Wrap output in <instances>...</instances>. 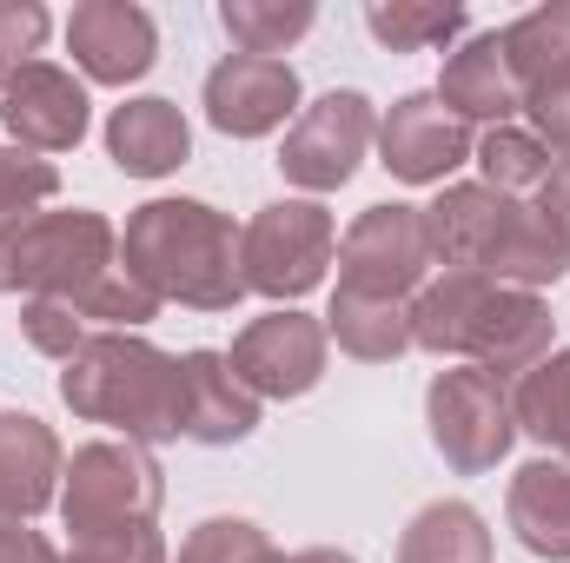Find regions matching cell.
Listing matches in <instances>:
<instances>
[{
	"label": "cell",
	"mask_w": 570,
	"mask_h": 563,
	"mask_svg": "<svg viewBox=\"0 0 570 563\" xmlns=\"http://www.w3.org/2000/svg\"><path fill=\"white\" fill-rule=\"evenodd\" d=\"M558 318L538 292L478 279V273H438L412 298V345H425L438 358H464L504 385H518L551 345Z\"/></svg>",
	"instance_id": "6da1fadb"
},
{
	"label": "cell",
	"mask_w": 570,
	"mask_h": 563,
	"mask_svg": "<svg viewBox=\"0 0 570 563\" xmlns=\"http://www.w3.org/2000/svg\"><path fill=\"white\" fill-rule=\"evenodd\" d=\"M120 259L159 292V305L173 298L186 312H233L246 298L239 233L206 199H146V206H134L127 233H120Z\"/></svg>",
	"instance_id": "7a4b0ae2"
},
{
	"label": "cell",
	"mask_w": 570,
	"mask_h": 563,
	"mask_svg": "<svg viewBox=\"0 0 570 563\" xmlns=\"http://www.w3.org/2000/svg\"><path fill=\"white\" fill-rule=\"evenodd\" d=\"M67 412L127 431V444L179 437V358L140 332H94L60 372Z\"/></svg>",
	"instance_id": "3957f363"
},
{
	"label": "cell",
	"mask_w": 570,
	"mask_h": 563,
	"mask_svg": "<svg viewBox=\"0 0 570 563\" xmlns=\"http://www.w3.org/2000/svg\"><path fill=\"white\" fill-rule=\"evenodd\" d=\"M159 504H166V471L153 464L146 444L100 437V444H80V451L67 457V477H60V517H67L73 537L159 524Z\"/></svg>",
	"instance_id": "277c9868"
},
{
	"label": "cell",
	"mask_w": 570,
	"mask_h": 563,
	"mask_svg": "<svg viewBox=\"0 0 570 563\" xmlns=\"http://www.w3.org/2000/svg\"><path fill=\"white\" fill-rule=\"evenodd\" d=\"M120 266V233L94 213H33L13 226V292L27 298H60L80 312V298Z\"/></svg>",
	"instance_id": "5b68a950"
},
{
	"label": "cell",
	"mask_w": 570,
	"mask_h": 563,
	"mask_svg": "<svg viewBox=\"0 0 570 563\" xmlns=\"http://www.w3.org/2000/svg\"><path fill=\"white\" fill-rule=\"evenodd\" d=\"M425 424L438 457L458 471V477H484L511 457L518 444V418H511V385L478 372V365H451L438 372L425 392Z\"/></svg>",
	"instance_id": "8992f818"
},
{
	"label": "cell",
	"mask_w": 570,
	"mask_h": 563,
	"mask_svg": "<svg viewBox=\"0 0 570 563\" xmlns=\"http://www.w3.org/2000/svg\"><path fill=\"white\" fill-rule=\"evenodd\" d=\"M338 253L332 213L318 199H273L239 226V279L266 298H305Z\"/></svg>",
	"instance_id": "52a82bcc"
},
{
	"label": "cell",
	"mask_w": 570,
	"mask_h": 563,
	"mask_svg": "<svg viewBox=\"0 0 570 563\" xmlns=\"http://www.w3.org/2000/svg\"><path fill=\"white\" fill-rule=\"evenodd\" d=\"M504 60L518 80V107L531 113V134L570 159V0L531 7L504 27Z\"/></svg>",
	"instance_id": "ba28073f"
},
{
	"label": "cell",
	"mask_w": 570,
	"mask_h": 563,
	"mask_svg": "<svg viewBox=\"0 0 570 563\" xmlns=\"http://www.w3.org/2000/svg\"><path fill=\"white\" fill-rule=\"evenodd\" d=\"M438 266L431 253L425 206H365L352 219V233L338 239V285L352 292H379V298H419Z\"/></svg>",
	"instance_id": "9c48e42d"
},
{
	"label": "cell",
	"mask_w": 570,
	"mask_h": 563,
	"mask_svg": "<svg viewBox=\"0 0 570 563\" xmlns=\"http://www.w3.org/2000/svg\"><path fill=\"white\" fill-rule=\"evenodd\" d=\"M372 140H379L372 100L352 93V87H332V93H318V100L292 120V134H285V146H279V172L292 186H305V192H338V186L358 172V159H365Z\"/></svg>",
	"instance_id": "30bf717a"
},
{
	"label": "cell",
	"mask_w": 570,
	"mask_h": 563,
	"mask_svg": "<svg viewBox=\"0 0 570 563\" xmlns=\"http://www.w3.org/2000/svg\"><path fill=\"white\" fill-rule=\"evenodd\" d=\"M325 318H305V312H266L253 318L239 338H233V372L253 398H305L318 378H325Z\"/></svg>",
	"instance_id": "8fae6325"
},
{
	"label": "cell",
	"mask_w": 570,
	"mask_h": 563,
	"mask_svg": "<svg viewBox=\"0 0 570 563\" xmlns=\"http://www.w3.org/2000/svg\"><path fill=\"white\" fill-rule=\"evenodd\" d=\"M471 152H478L471 127L438 93H405L379 120V166L405 186H444Z\"/></svg>",
	"instance_id": "7c38bea8"
},
{
	"label": "cell",
	"mask_w": 570,
	"mask_h": 563,
	"mask_svg": "<svg viewBox=\"0 0 570 563\" xmlns=\"http://www.w3.org/2000/svg\"><path fill=\"white\" fill-rule=\"evenodd\" d=\"M298 113V73L285 60H259V53H226L206 73V120L226 140H266Z\"/></svg>",
	"instance_id": "4fadbf2b"
},
{
	"label": "cell",
	"mask_w": 570,
	"mask_h": 563,
	"mask_svg": "<svg viewBox=\"0 0 570 563\" xmlns=\"http://www.w3.org/2000/svg\"><path fill=\"white\" fill-rule=\"evenodd\" d=\"M0 127L27 152H73L87 140V87L53 60H27L0 93Z\"/></svg>",
	"instance_id": "5bb4252c"
},
{
	"label": "cell",
	"mask_w": 570,
	"mask_h": 563,
	"mask_svg": "<svg viewBox=\"0 0 570 563\" xmlns=\"http://www.w3.org/2000/svg\"><path fill=\"white\" fill-rule=\"evenodd\" d=\"M67 47H73V60H80L87 80L127 87V80L153 73V60H159V27H153V13L134 7V0H80V7L67 13Z\"/></svg>",
	"instance_id": "9a60e30c"
},
{
	"label": "cell",
	"mask_w": 570,
	"mask_h": 563,
	"mask_svg": "<svg viewBox=\"0 0 570 563\" xmlns=\"http://www.w3.org/2000/svg\"><path fill=\"white\" fill-rule=\"evenodd\" d=\"M259 431V398L239 385L226 352H186L179 358V437L186 444H246Z\"/></svg>",
	"instance_id": "2e32d148"
},
{
	"label": "cell",
	"mask_w": 570,
	"mask_h": 563,
	"mask_svg": "<svg viewBox=\"0 0 570 563\" xmlns=\"http://www.w3.org/2000/svg\"><path fill=\"white\" fill-rule=\"evenodd\" d=\"M67 451L33 412H0V524H27L60 497Z\"/></svg>",
	"instance_id": "e0dca14e"
},
{
	"label": "cell",
	"mask_w": 570,
	"mask_h": 563,
	"mask_svg": "<svg viewBox=\"0 0 570 563\" xmlns=\"http://www.w3.org/2000/svg\"><path fill=\"white\" fill-rule=\"evenodd\" d=\"M464 127L484 120V127H511L524 107H518V80H511V60H504V33H464L431 87Z\"/></svg>",
	"instance_id": "ac0fdd59"
},
{
	"label": "cell",
	"mask_w": 570,
	"mask_h": 563,
	"mask_svg": "<svg viewBox=\"0 0 570 563\" xmlns=\"http://www.w3.org/2000/svg\"><path fill=\"white\" fill-rule=\"evenodd\" d=\"M107 159L134 179H159V172H179L193 159V127L173 100L146 93L107 113Z\"/></svg>",
	"instance_id": "d6986e66"
},
{
	"label": "cell",
	"mask_w": 570,
	"mask_h": 563,
	"mask_svg": "<svg viewBox=\"0 0 570 563\" xmlns=\"http://www.w3.org/2000/svg\"><path fill=\"white\" fill-rule=\"evenodd\" d=\"M504 517L518 531V544L531 557L570 563V464L564 457H538L511 477V497H504Z\"/></svg>",
	"instance_id": "ffe728a7"
},
{
	"label": "cell",
	"mask_w": 570,
	"mask_h": 563,
	"mask_svg": "<svg viewBox=\"0 0 570 563\" xmlns=\"http://www.w3.org/2000/svg\"><path fill=\"white\" fill-rule=\"evenodd\" d=\"M325 338H338V352L365 358V365H392L412 352V298H379V292H332L325 312Z\"/></svg>",
	"instance_id": "44dd1931"
},
{
	"label": "cell",
	"mask_w": 570,
	"mask_h": 563,
	"mask_svg": "<svg viewBox=\"0 0 570 563\" xmlns=\"http://www.w3.org/2000/svg\"><path fill=\"white\" fill-rule=\"evenodd\" d=\"M399 563H491V531H484V517L471 504L438 497L405 524Z\"/></svg>",
	"instance_id": "7402d4cb"
},
{
	"label": "cell",
	"mask_w": 570,
	"mask_h": 563,
	"mask_svg": "<svg viewBox=\"0 0 570 563\" xmlns=\"http://www.w3.org/2000/svg\"><path fill=\"white\" fill-rule=\"evenodd\" d=\"M511 418L524 437H538L544 451H564L570 464V345L544 352L518 385H511Z\"/></svg>",
	"instance_id": "603a6c76"
},
{
	"label": "cell",
	"mask_w": 570,
	"mask_h": 563,
	"mask_svg": "<svg viewBox=\"0 0 570 563\" xmlns=\"http://www.w3.org/2000/svg\"><path fill=\"white\" fill-rule=\"evenodd\" d=\"M365 27H372V40L392 47V53H431V47L464 40L471 13H464L458 0H372V7H365Z\"/></svg>",
	"instance_id": "cb8c5ba5"
},
{
	"label": "cell",
	"mask_w": 570,
	"mask_h": 563,
	"mask_svg": "<svg viewBox=\"0 0 570 563\" xmlns=\"http://www.w3.org/2000/svg\"><path fill=\"white\" fill-rule=\"evenodd\" d=\"M318 20L312 0H226L219 7V27L233 33L239 53H259V60H279L292 40H305Z\"/></svg>",
	"instance_id": "d4e9b609"
},
{
	"label": "cell",
	"mask_w": 570,
	"mask_h": 563,
	"mask_svg": "<svg viewBox=\"0 0 570 563\" xmlns=\"http://www.w3.org/2000/svg\"><path fill=\"white\" fill-rule=\"evenodd\" d=\"M471 159L484 166V186H498V192H511V199H538V192L551 186V172H558L551 146L538 140V134H524V127H491Z\"/></svg>",
	"instance_id": "484cf974"
},
{
	"label": "cell",
	"mask_w": 570,
	"mask_h": 563,
	"mask_svg": "<svg viewBox=\"0 0 570 563\" xmlns=\"http://www.w3.org/2000/svg\"><path fill=\"white\" fill-rule=\"evenodd\" d=\"M273 557L279 551L253 517H206L179 544V563H273Z\"/></svg>",
	"instance_id": "4316f807"
},
{
	"label": "cell",
	"mask_w": 570,
	"mask_h": 563,
	"mask_svg": "<svg viewBox=\"0 0 570 563\" xmlns=\"http://www.w3.org/2000/svg\"><path fill=\"white\" fill-rule=\"evenodd\" d=\"M60 192V166L27 152V146H0V219H33V206H47Z\"/></svg>",
	"instance_id": "83f0119b"
},
{
	"label": "cell",
	"mask_w": 570,
	"mask_h": 563,
	"mask_svg": "<svg viewBox=\"0 0 570 563\" xmlns=\"http://www.w3.org/2000/svg\"><path fill=\"white\" fill-rule=\"evenodd\" d=\"M20 332H27L33 352H47V358H60V365L87 345V318H80L73 305H60V298H27V305H20Z\"/></svg>",
	"instance_id": "f1b7e54d"
},
{
	"label": "cell",
	"mask_w": 570,
	"mask_h": 563,
	"mask_svg": "<svg viewBox=\"0 0 570 563\" xmlns=\"http://www.w3.org/2000/svg\"><path fill=\"white\" fill-rule=\"evenodd\" d=\"M47 7L40 0H0V93H7V80L40 53V40H47Z\"/></svg>",
	"instance_id": "f546056e"
},
{
	"label": "cell",
	"mask_w": 570,
	"mask_h": 563,
	"mask_svg": "<svg viewBox=\"0 0 570 563\" xmlns=\"http://www.w3.org/2000/svg\"><path fill=\"white\" fill-rule=\"evenodd\" d=\"M67 563H166V537H159V524H140V531H100V537H73Z\"/></svg>",
	"instance_id": "4dcf8cb0"
},
{
	"label": "cell",
	"mask_w": 570,
	"mask_h": 563,
	"mask_svg": "<svg viewBox=\"0 0 570 563\" xmlns=\"http://www.w3.org/2000/svg\"><path fill=\"white\" fill-rule=\"evenodd\" d=\"M0 563H67V557L27 524H0Z\"/></svg>",
	"instance_id": "1f68e13d"
},
{
	"label": "cell",
	"mask_w": 570,
	"mask_h": 563,
	"mask_svg": "<svg viewBox=\"0 0 570 563\" xmlns=\"http://www.w3.org/2000/svg\"><path fill=\"white\" fill-rule=\"evenodd\" d=\"M538 206L564 226V239H570V159H558V172H551V186L538 192Z\"/></svg>",
	"instance_id": "d6a6232c"
},
{
	"label": "cell",
	"mask_w": 570,
	"mask_h": 563,
	"mask_svg": "<svg viewBox=\"0 0 570 563\" xmlns=\"http://www.w3.org/2000/svg\"><path fill=\"white\" fill-rule=\"evenodd\" d=\"M273 563H358V557H345V551H325V544H318V551H292V557H273Z\"/></svg>",
	"instance_id": "836d02e7"
}]
</instances>
